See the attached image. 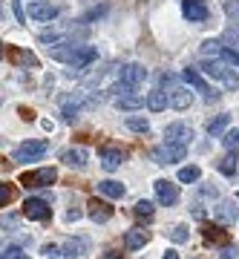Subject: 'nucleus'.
I'll return each instance as SVG.
<instances>
[{
	"label": "nucleus",
	"mask_w": 239,
	"mask_h": 259,
	"mask_svg": "<svg viewBox=\"0 0 239 259\" xmlns=\"http://www.w3.org/2000/svg\"><path fill=\"white\" fill-rule=\"evenodd\" d=\"M12 199H15V187H12V185H0V204L6 207Z\"/></svg>",
	"instance_id": "obj_31"
},
{
	"label": "nucleus",
	"mask_w": 239,
	"mask_h": 259,
	"mask_svg": "<svg viewBox=\"0 0 239 259\" xmlns=\"http://www.w3.org/2000/svg\"><path fill=\"white\" fill-rule=\"evenodd\" d=\"M184 81L190 83V87H193L196 93H202V98L205 101H216V98H219V93H216V90H213L211 83L205 81L202 75H199V69H190V66H187V69H184Z\"/></svg>",
	"instance_id": "obj_3"
},
{
	"label": "nucleus",
	"mask_w": 239,
	"mask_h": 259,
	"mask_svg": "<svg viewBox=\"0 0 239 259\" xmlns=\"http://www.w3.org/2000/svg\"><path fill=\"white\" fill-rule=\"evenodd\" d=\"M0 259H23V250H20V248H15V245H9V248H3Z\"/></svg>",
	"instance_id": "obj_34"
},
{
	"label": "nucleus",
	"mask_w": 239,
	"mask_h": 259,
	"mask_svg": "<svg viewBox=\"0 0 239 259\" xmlns=\"http://www.w3.org/2000/svg\"><path fill=\"white\" fill-rule=\"evenodd\" d=\"M170 239L173 242H187V228H184V225H176L173 231H170Z\"/></svg>",
	"instance_id": "obj_33"
},
{
	"label": "nucleus",
	"mask_w": 239,
	"mask_h": 259,
	"mask_svg": "<svg viewBox=\"0 0 239 259\" xmlns=\"http://www.w3.org/2000/svg\"><path fill=\"white\" fill-rule=\"evenodd\" d=\"M167 95H170V107H173V110H187L190 101H193V95L187 93L184 87H173Z\"/></svg>",
	"instance_id": "obj_16"
},
{
	"label": "nucleus",
	"mask_w": 239,
	"mask_h": 259,
	"mask_svg": "<svg viewBox=\"0 0 239 259\" xmlns=\"http://www.w3.org/2000/svg\"><path fill=\"white\" fill-rule=\"evenodd\" d=\"M127 127L133 130V133H147L150 124H147V118H127Z\"/></svg>",
	"instance_id": "obj_30"
},
{
	"label": "nucleus",
	"mask_w": 239,
	"mask_h": 259,
	"mask_svg": "<svg viewBox=\"0 0 239 259\" xmlns=\"http://www.w3.org/2000/svg\"><path fill=\"white\" fill-rule=\"evenodd\" d=\"M165 139L170 141V144H190L193 141V130L187 127V124H182V121H176V124H167L165 130Z\"/></svg>",
	"instance_id": "obj_8"
},
{
	"label": "nucleus",
	"mask_w": 239,
	"mask_h": 259,
	"mask_svg": "<svg viewBox=\"0 0 239 259\" xmlns=\"http://www.w3.org/2000/svg\"><path fill=\"white\" fill-rule=\"evenodd\" d=\"M64 250H66V256H81L84 250H87V242L84 239H69L64 245Z\"/></svg>",
	"instance_id": "obj_26"
},
{
	"label": "nucleus",
	"mask_w": 239,
	"mask_h": 259,
	"mask_svg": "<svg viewBox=\"0 0 239 259\" xmlns=\"http://www.w3.org/2000/svg\"><path fill=\"white\" fill-rule=\"evenodd\" d=\"M29 18L37 20V23L55 20V18H58V6L46 3V0H32V3H29Z\"/></svg>",
	"instance_id": "obj_10"
},
{
	"label": "nucleus",
	"mask_w": 239,
	"mask_h": 259,
	"mask_svg": "<svg viewBox=\"0 0 239 259\" xmlns=\"http://www.w3.org/2000/svg\"><path fill=\"white\" fill-rule=\"evenodd\" d=\"M98 259H121V253H118V250H107V253L98 256Z\"/></svg>",
	"instance_id": "obj_40"
},
{
	"label": "nucleus",
	"mask_w": 239,
	"mask_h": 259,
	"mask_svg": "<svg viewBox=\"0 0 239 259\" xmlns=\"http://www.w3.org/2000/svg\"><path fill=\"white\" fill-rule=\"evenodd\" d=\"M115 107L118 110H138V107H144V98L141 95H121V98H115Z\"/></svg>",
	"instance_id": "obj_22"
},
{
	"label": "nucleus",
	"mask_w": 239,
	"mask_h": 259,
	"mask_svg": "<svg viewBox=\"0 0 239 259\" xmlns=\"http://www.w3.org/2000/svg\"><path fill=\"white\" fill-rule=\"evenodd\" d=\"M202 52L205 55H213V58H222V61L230 64V66H239V49H233V47H222L216 40H205Z\"/></svg>",
	"instance_id": "obj_4"
},
{
	"label": "nucleus",
	"mask_w": 239,
	"mask_h": 259,
	"mask_svg": "<svg viewBox=\"0 0 239 259\" xmlns=\"http://www.w3.org/2000/svg\"><path fill=\"white\" fill-rule=\"evenodd\" d=\"M44 256L46 259H61V248H55V245H44Z\"/></svg>",
	"instance_id": "obj_37"
},
{
	"label": "nucleus",
	"mask_w": 239,
	"mask_h": 259,
	"mask_svg": "<svg viewBox=\"0 0 239 259\" xmlns=\"http://www.w3.org/2000/svg\"><path fill=\"white\" fill-rule=\"evenodd\" d=\"M182 12H184V18L190 20V23H202V20L208 18L205 0H182Z\"/></svg>",
	"instance_id": "obj_11"
},
{
	"label": "nucleus",
	"mask_w": 239,
	"mask_h": 259,
	"mask_svg": "<svg viewBox=\"0 0 239 259\" xmlns=\"http://www.w3.org/2000/svg\"><path fill=\"white\" fill-rule=\"evenodd\" d=\"M165 259H179V253L176 250H165Z\"/></svg>",
	"instance_id": "obj_42"
},
{
	"label": "nucleus",
	"mask_w": 239,
	"mask_h": 259,
	"mask_svg": "<svg viewBox=\"0 0 239 259\" xmlns=\"http://www.w3.org/2000/svg\"><path fill=\"white\" fill-rule=\"evenodd\" d=\"M55 167H41V170H29V173H23L20 176V185L23 187H52L55 185Z\"/></svg>",
	"instance_id": "obj_2"
},
{
	"label": "nucleus",
	"mask_w": 239,
	"mask_h": 259,
	"mask_svg": "<svg viewBox=\"0 0 239 259\" xmlns=\"http://www.w3.org/2000/svg\"><path fill=\"white\" fill-rule=\"evenodd\" d=\"M153 187H156V199H158L162 204H176V202H179V187H176L173 182H167V179H158Z\"/></svg>",
	"instance_id": "obj_12"
},
{
	"label": "nucleus",
	"mask_w": 239,
	"mask_h": 259,
	"mask_svg": "<svg viewBox=\"0 0 239 259\" xmlns=\"http://www.w3.org/2000/svg\"><path fill=\"white\" fill-rule=\"evenodd\" d=\"M98 190H101L104 196H110V199H121V196H124V185H121V182H101V185H98Z\"/></svg>",
	"instance_id": "obj_23"
},
{
	"label": "nucleus",
	"mask_w": 239,
	"mask_h": 259,
	"mask_svg": "<svg viewBox=\"0 0 239 259\" xmlns=\"http://www.w3.org/2000/svg\"><path fill=\"white\" fill-rule=\"evenodd\" d=\"M222 144H225L228 150H236L239 147V130H228L225 139H222Z\"/></svg>",
	"instance_id": "obj_29"
},
{
	"label": "nucleus",
	"mask_w": 239,
	"mask_h": 259,
	"mask_svg": "<svg viewBox=\"0 0 239 259\" xmlns=\"http://www.w3.org/2000/svg\"><path fill=\"white\" fill-rule=\"evenodd\" d=\"M222 40H225V44H230L233 49H239V29H225Z\"/></svg>",
	"instance_id": "obj_32"
},
{
	"label": "nucleus",
	"mask_w": 239,
	"mask_h": 259,
	"mask_svg": "<svg viewBox=\"0 0 239 259\" xmlns=\"http://www.w3.org/2000/svg\"><path fill=\"white\" fill-rule=\"evenodd\" d=\"M202 72L213 81H219L225 90H239V75H236V66L225 64L222 58H213V61H205L202 64Z\"/></svg>",
	"instance_id": "obj_1"
},
{
	"label": "nucleus",
	"mask_w": 239,
	"mask_h": 259,
	"mask_svg": "<svg viewBox=\"0 0 239 259\" xmlns=\"http://www.w3.org/2000/svg\"><path fill=\"white\" fill-rule=\"evenodd\" d=\"M15 58H18V61H23L26 66H37V58L32 55V52H18Z\"/></svg>",
	"instance_id": "obj_36"
},
{
	"label": "nucleus",
	"mask_w": 239,
	"mask_h": 259,
	"mask_svg": "<svg viewBox=\"0 0 239 259\" xmlns=\"http://www.w3.org/2000/svg\"><path fill=\"white\" fill-rule=\"evenodd\" d=\"M98 58V49L95 47H75V55H72V69H87V66L92 64Z\"/></svg>",
	"instance_id": "obj_14"
},
{
	"label": "nucleus",
	"mask_w": 239,
	"mask_h": 259,
	"mask_svg": "<svg viewBox=\"0 0 239 259\" xmlns=\"http://www.w3.org/2000/svg\"><path fill=\"white\" fill-rule=\"evenodd\" d=\"M184 156H187V147L184 144H170V141L153 153L156 164H176V161H184Z\"/></svg>",
	"instance_id": "obj_5"
},
{
	"label": "nucleus",
	"mask_w": 239,
	"mask_h": 259,
	"mask_svg": "<svg viewBox=\"0 0 239 259\" xmlns=\"http://www.w3.org/2000/svg\"><path fill=\"white\" fill-rule=\"evenodd\" d=\"M219 259H236V248H222V253H219Z\"/></svg>",
	"instance_id": "obj_39"
},
{
	"label": "nucleus",
	"mask_w": 239,
	"mask_h": 259,
	"mask_svg": "<svg viewBox=\"0 0 239 259\" xmlns=\"http://www.w3.org/2000/svg\"><path fill=\"white\" fill-rule=\"evenodd\" d=\"M23 216H26V219H35V222H46V219L52 216V207H49V202H44V199H26V202H23Z\"/></svg>",
	"instance_id": "obj_7"
},
{
	"label": "nucleus",
	"mask_w": 239,
	"mask_h": 259,
	"mask_svg": "<svg viewBox=\"0 0 239 259\" xmlns=\"http://www.w3.org/2000/svg\"><path fill=\"white\" fill-rule=\"evenodd\" d=\"M12 6H15V18H18V23H23V20H26V12H23V6H20V0H15Z\"/></svg>",
	"instance_id": "obj_38"
},
{
	"label": "nucleus",
	"mask_w": 239,
	"mask_h": 259,
	"mask_svg": "<svg viewBox=\"0 0 239 259\" xmlns=\"http://www.w3.org/2000/svg\"><path fill=\"white\" fill-rule=\"evenodd\" d=\"M219 170H222V173H225V176H230V173L236 170V153H233V150H230L228 156H225V158H222V161H219Z\"/></svg>",
	"instance_id": "obj_28"
},
{
	"label": "nucleus",
	"mask_w": 239,
	"mask_h": 259,
	"mask_svg": "<svg viewBox=\"0 0 239 259\" xmlns=\"http://www.w3.org/2000/svg\"><path fill=\"white\" fill-rule=\"evenodd\" d=\"M23 259H26V256H23Z\"/></svg>",
	"instance_id": "obj_44"
},
{
	"label": "nucleus",
	"mask_w": 239,
	"mask_h": 259,
	"mask_svg": "<svg viewBox=\"0 0 239 259\" xmlns=\"http://www.w3.org/2000/svg\"><path fill=\"white\" fill-rule=\"evenodd\" d=\"M236 199H239V193H236Z\"/></svg>",
	"instance_id": "obj_43"
},
{
	"label": "nucleus",
	"mask_w": 239,
	"mask_h": 259,
	"mask_svg": "<svg viewBox=\"0 0 239 259\" xmlns=\"http://www.w3.org/2000/svg\"><path fill=\"white\" fill-rule=\"evenodd\" d=\"M64 161H66L69 167H78V170H81V167H87V153H84L81 147H78V150H66V153H64Z\"/></svg>",
	"instance_id": "obj_21"
},
{
	"label": "nucleus",
	"mask_w": 239,
	"mask_h": 259,
	"mask_svg": "<svg viewBox=\"0 0 239 259\" xmlns=\"http://www.w3.org/2000/svg\"><path fill=\"white\" fill-rule=\"evenodd\" d=\"M72 37H75V32H66V29H46V32H41V40L52 44V47L64 44V40H72Z\"/></svg>",
	"instance_id": "obj_17"
},
{
	"label": "nucleus",
	"mask_w": 239,
	"mask_h": 259,
	"mask_svg": "<svg viewBox=\"0 0 239 259\" xmlns=\"http://www.w3.org/2000/svg\"><path fill=\"white\" fill-rule=\"evenodd\" d=\"M144 78H147V72H144L141 64H127V66L118 69V81L124 83V87H130V90H138V87L144 83Z\"/></svg>",
	"instance_id": "obj_6"
},
{
	"label": "nucleus",
	"mask_w": 239,
	"mask_h": 259,
	"mask_svg": "<svg viewBox=\"0 0 239 259\" xmlns=\"http://www.w3.org/2000/svg\"><path fill=\"white\" fill-rule=\"evenodd\" d=\"M213 216L219 222H236V204L233 202H219V207L213 210Z\"/></svg>",
	"instance_id": "obj_20"
},
{
	"label": "nucleus",
	"mask_w": 239,
	"mask_h": 259,
	"mask_svg": "<svg viewBox=\"0 0 239 259\" xmlns=\"http://www.w3.org/2000/svg\"><path fill=\"white\" fill-rule=\"evenodd\" d=\"M121 161H124V153L121 150H115V147H104L101 150V167L104 170H118L121 167Z\"/></svg>",
	"instance_id": "obj_15"
},
{
	"label": "nucleus",
	"mask_w": 239,
	"mask_h": 259,
	"mask_svg": "<svg viewBox=\"0 0 239 259\" xmlns=\"http://www.w3.org/2000/svg\"><path fill=\"white\" fill-rule=\"evenodd\" d=\"M153 210H156V207H153V202H147V199L136 202V207H133V213H136L138 219H150V216H153Z\"/></svg>",
	"instance_id": "obj_25"
},
{
	"label": "nucleus",
	"mask_w": 239,
	"mask_h": 259,
	"mask_svg": "<svg viewBox=\"0 0 239 259\" xmlns=\"http://www.w3.org/2000/svg\"><path fill=\"white\" fill-rule=\"evenodd\" d=\"M228 124H230V115H216V118L208 124V133H211V136H219V133L228 127Z\"/></svg>",
	"instance_id": "obj_27"
},
{
	"label": "nucleus",
	"mask_w": 239,
	"mask_h": 259,
	"mask_svg": "<svg viewBox=\"0 0 239 259\" xmlns=\"http://www.w3.org/2000/svg\"><path fill=\"white\" fill-rule=\"evenodd\" d=\"M167 104H170V95H167V93H162V90H153V93L147 95V107H150L153 112L167 110Z\"/></svg>",
	"instance_id": "obj_19"
},
{
	"label": "nucleus",
	"mask_w": 239,
	"mask_h": 259,
	"mask_svg": "<svg viewBox=\"0 0 239 259\" xmlns=\"http://www.w3.org/2000/svg\"><path fill=\"white\" fill-rule=\"evenodd\" d=\"M202 176V170L196 164H190V167H182L179 170V182H184V185H190V182H196V179Z\"/></svg>",
	"instance_id": "obj_24"
},
{
	"label": "nucleus",
	"mask_w": 239,
	"mask_h": 259,
	"mask_svg": "<svg viewBox=\"0 0 239 259\" xmlns=\"http://www.w3.org/2000/svg\"><path fill=\"white\" fill-rule=\"evenodd\" d=\"M46 150H49L46 141H26V144H20L15 150V161H35V158L44 156Z\"/></svg>",
	"instance_id": "obj_9"
},
{
	"label": "nucleus",
	"mask_w": 239,
	"mask_h": 259,
	"mask_svg": "<svg viewBox=\"0 0 239 259\" xmlns=\"http://www.w3.org/2000/svg\"><path fill=\"white\" fill-rule=\"evenodd\" d=\"M202 233H205V239H216V242L225 239V236H222V231H219V228H213V225H205Z\"/></svg>",
	"instance_id": "obj_35"
},
{
	"label": "nucleus",
	"mask_w": 239,
	"mask_h": 259,
	"mask_svg": "<svg viewBox=\"0 0 239 259\" xmlns=\"http://www.w3.org/2000/svg\"><path fill=\"white\" fill-rule=\"evenodd\" d=\"M66 219H69V222H75V219H81V210H78V207H75V210H69V213H66Z\"/></svg>",
	"instance_id": "obj_41"
},
{
	"label": "nucleus",
	"mask_w": 239,
	"mask_h": 259,
	"mask_svg": "<svg viewBox=\"0 0 239 259\" xmlns=\"http://www.w3.org/2000/svg\"><path fill=\"white\" fill-rule=\"evenodd\" d=\"M124 245H127V250L144 248V245H147V231H141V228H133V231H127V236H124Z\"/></svg>",
	"instance_id": "obj_18"
},
{
	"label": "nucleus",
	"mask_w": 239,
	"mask_h": 259,
	"mask_svg": "<svg viewBox=\"0 0 239 259\" xmlns=\"http://www.w3.org/2000/svg\"><path fill=\"white\" fill-rule=\"evenodd\" d=\"M87 207H90V219L92 222H110L112 219V204L110 202H101V199H90V204H87Z\"/></svg>",
	"instance_id": "obj_13"
}]
</instances>
